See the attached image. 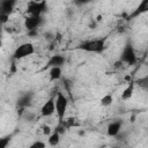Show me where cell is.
<instances>
[{
	"label": "cell",
	"mask_w": 148,
	"mask_h": 148,
	"mask_svg": "<svg viewBox=\"0 0 148 148\" xmlns=\"http://www.w3.org/2000/svg\"><path fill=\"white\" fill-rule=\"evenodd\" d=\"M60 132L59 131H53L50 135H49V138H47V143L51 146V147H56V146H58L59 143H60Z\"/></svg>",
	"instance_id": "cell-15"
},
{
	"label": "cell",
	"mask_w": 148,
	"mask_h": 148,
	"mask_svg": "<svg viewBox=\"0 0 148 148\" xmlns=\"http://www.w3.org/2000/svg\"><path fill=\"white\" fill-rule=\"evenodd\" d=\"M66 62V58L62 54H53L49 58V60L46 61L45 67L50 68V67H54V66H60L62 67V65H65Z\"/></svg>",
	"instance_id": "cell-10"
},
{
	"label": "cell",
	"mask_w": 148,
	"mask_h": 148,
	"mask_svg": "<svg viewBox=\"0 0 148 148\" xmlns=\"http://www.w3.org/2000/svg\"><path fill=\"white\" fill-rule=\"evenodd\" d=\"M134 88H135V82L132 80V81H130V82H127V86H126V88L123 90V92H121V99L123 101H128L130 98H132V96H133V94H134Z\"/></svg>",
	"instance_id": "cell-12"
},
{
	"label": "cell",
	"mask_w": 148,
	"mask_h": 148,
	"mask_svg": "<svg viewBox=\"0 0 148 148\" xmlns=\"http://www.w3.org/2000/svg\"><path fill=\"white\" fill-rule=\"evenodd\" d=\"M91 1L92 0H74V3H75V6L81 7V6H86V5L90 3Z\"/></svg>",
	"instance_id": "cell-19"
},
{
	"label": "cell",
	"mask_w": 148,
	"mask_h": 148,
	"mask_svg": "<svg viewBox=\"0 0 148 148\" xmlns=\"http://www.w3.org/2000/svg\"><path fill=\"white\" fill-rule=\"evenodd\" d=\"M119 60L123 64L128 65V66H132V65L136 64V61H138L136 52H135L134 46L131 43H126L124 45V47L120 52V56H119Z\"/></svg>",
	"instance_id": "cell-2"
},
{
	"label": "cell",
	"mask_w": 148,
	"mask_h": 148,
	"mask_svg": "<svg viewBox=\"0 0 148 148\" xmlns=\"http://www.w3.org/2000/svg\"><path fill=\"white\" fill-rule=\"evenodd\" d=\"M146 13H148V0H141L140 3L135 7V9L126 17V20L127 21L133 20V18H135V17L142 15V14H146Z\"/></svg>",
	"instance_id": "cell-8"
},
{
	"label": "cell",
	"mask_w": 148,
	"mask_h": 148,
	"mask_svg": "<svg viewBox=\"0 0 148 148\" xmlns=\"http://www.w3.org/2000/svg\"><path fill=\"white\" fill-rule=\"evenodd\" d=\"M9 141L8 138H3V139H0V147L1 148H6L7 147V142Z\"/></svg>",
	"instance_id": "cell-21"
},
{
	"label": "cell",
	"mask_w": 148,
	"mask_h": 148,
	"mask_svg": "<svg viewBox=\"0 0 148 148\" xmlns=\"http://www.w3.org/2000/svg\"><path fill=\"white\" fill-rule=\"evenodd\" d=\"M68 108V98L61 92H57L56 96V113L58 117V123H62L66 118V112Z\"/></svg>",
	"instance_id": "cell-3"
},
{
	"label": "cell",
	"mask_w": 148,
	"mask_h": 148,
	"mask_svg": "<svg viewBox=\"0 0 148 148\" xmlns=\"http://www.w3.org/2000/svg\"><path fill=\"white\" fill-rule=\"evenodd\" d=\"M40 117L46 118L56 113V96L50 97L40 108Z\"/></svg>",
	"instance_id": "cell-6"
},
{
	"label": "cell",
	"mask_w": 148,
	"mask_h": 148,
	"mask_svg": "<svg viewBox=\"0 0 148 148\" xmlns=\"http://www.w3.org/2000/svg\"><path fill=\"white\" fill-rule=\"evenodd\" d=\"M35 53V46L32 43H29V42H25V43H22L20 44L15 51L13 52V59L15 60H21V59H24L27 57H30Z\"/></svg>",
	"instance_id": "cell-4"
},
{
	"label": "cell",
	"mask_w": 148,
	"mask_h": 148,
	"mask_svg": "<svg viewBox=\"0 0 148 148\" xmlns=\"http://www.w3.org/2000/svg\"><path fill=\"white\" fill-rule=\"evenodd\" d=\"M147 66H148V65H147Z\"/></svg>",
	"instance_id": "cell-23"
},
{
	"label": "cell",
	"mask_w": 148,
	"mask_h": 148,
	"mask_svg": "<svg viewBox=\"0 0 148 148\" xmlns=\"http://www.w3.org/2000/svg\"><path fill=\"white\" fill-rule=\"evenodd\" d=\"M31 101H32V94H31V92H24V94H22V95L17 98L16 105H17V108L24 109V108H27L28 105H30V102H31Z\"/></svg>",
	"instance_id": "cell-11"
},
{
	"label": "cell",
	"mask_w": 148,
	"mask_h": 148,
	"mask_svg": "<svg viewBox=\"0 0 148 148\" xmlns=\"http://www.w3.org/2000/svg\"><path fill=\"white\" fill-rule=\"evenodd\" d=\"M47 5L45 0H30L27 6V13L28 15H35V16H42V14L46 10Z\"/></svg>",
	"instance_id": "cell-5"
},
{
	"label": "cell",
	"mask_w": 148,
	"mask_h": 148,
	"mask_svg": "<svg viewBox=\"0 0 148 148\" xmlns=\"http://www.w3.org/2000/svg\"><path fill=\"white\" fill-rule=\"evenodd\" d=\"M113 66H114L116 68H120V67L123 66V62H121V61H120V60L118 59V60H117V61H116V62L113 64Z\"/></svg>",
	"instance_id": "cell-22"
},
{
	"label": "cell",
	"mask_w": 148,
	"mask_h": 148,
	"mask_svg": "<svg viewBox=\"0 0 148 148\" xmlns=\"http://www.w3.org/2000/svg\"><path fill=\"white\" fill-rule=\"evenodd\" d=\"M42 22H43L42 16L29 15V16H27V17L24 18V28H25L29 32L34 34V31L42 24Z\"/></svg>",
	"instance_id": "cell-7"
},
{
	"label": "cell",
	"mask_w": 148,
	"mask_h": 148,
	"mask_svg": "<svg viewBox=\"0 0 148 148\" xmlns=\"http://www.w3.org/2000/svg\"><path fill=\"white\" fill-rule=\"evenodd\" d=\"M15 6V0H2L1 1V14L9 15Z\"/></svg>",
	"instance_id": "cell-13"
},
{
	"label": "cell",
	"mask_w": 148,
	"mask_h": 148,
	"mask_svg": "<svg viewBox=\"0 0 148 148\" xmlns=\"http://www.w3.org/2000/svg\"><path fill=\"white\" fill-rule=\"evenodd\" d=\"M51 133H52V130H51V127H50L49 125H44V126H43V134L49 136Z\"/></svg>",
	"instance_id": "cell-20"
},
{
	"label": "cell",
	"mask_w": 148,
	"mask_h": 148,
	"mask_svg": "<svg viewBox=\"0 0 148 148\" xmlns=\"http://www.w3.org/2000/svg\"><path fill=\"white\" fill-rule=\"evenodd\" d=\"M106 45V37L102 38H95V39H89L86 42H82L76 46L77 50H81L83 52H89V53H102L105 50Z\"/></svg>",
	"instance_id": "cell-1"
},
{
	"label": "cell",
	"mask_w": 148,
	"mask_h": 148,
	"mask_svg": "<svg viewBox=\"0 0 148 148\" xmlns=\"http://www.w3.org/2000/svg\"><path fill=\"white\" fill-rule=\"evenodd\" d=\"M112 103H113V96H112V94L108 92L104 96H102V98H101V105L102 106H105L106 108V106H110Z\"/></svg>",
	"instance_id": "cell-16"
},
{
	"label": "cell",
	"mask_w": 148,
	"mask_h": 148,
	"mask_svg": "<svg viewBox=\"0 0 148 148\" xmlns=\"http://www.w3.org/2000/svg\"><path fill=\"white\" fill-rule=\"evenodd\" d=\"M62 75V69L60 66H54V67H50L49 69V77L50 81H57L61 77Z\"/></svg>",
	"instance_id": "cell-14"
},
{
	"label": "cell",
	"mask_w": 148,
	"mask_h": 148,
	"mask_svg": "<svg viewBox=\"0 0 148 148\" xmlns=\"http://www.w3.org/2000/svg\"><path fill=\"white\" fill-rule=\"evenodd\" d=\"M45 147H46V143L43 141H39V140H37L30 145V148H45Z\"/></svg>",
	"instance_id": "cell-18"
},
{
	"label": "cell",
	"mask_w": 148,
	"mask_h": 148,
	"mask_svg": "<svg viewBox=\"0 0 148 148\" xmlns=\"http://www.w3.org/2000/svg\"><path fill=\"white\" fill-rule=\"evenodd\" d=\"M121 126H123V120L121 119L111 121L106 127V134L111 138H116L119 134V132L121 131Z\"/></svg>",
	"instance_id": "cell-9"
},
{
	"label": "cell",
	"mask_w": 148,
	"mask_h": 148,
	"mask_svg": "<svg viewBox=\"0 0 148 148\" xmlns=\"http://www.w3.org/2000/svg\"><path fill=\"white\" fill-rule=\"evenodd\" d=\"M135 83H138L141 88H143L145 90H147V91H148V74H147L146 76H143V77H141V79L136 80V82H135Z\"/></svg>",
	"instance_id": "cell-17"
}]
</instances>
